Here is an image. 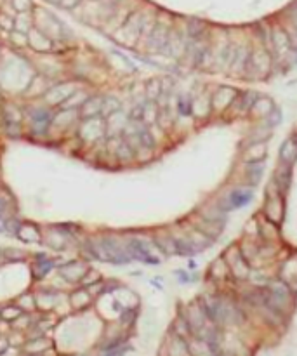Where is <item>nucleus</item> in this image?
Returning a JSON list of instances; mask_svg holds the SVG:
<instances>
[{"label": "nucleus", "instance_id": "38", "mask_svg": "<svg viewBox=\"0 0 297 356\" xmlns=\"http://www.w3.org/2000/svg\"><path fill=\"white\" fill-rule=\"evenodd\" d=\"M50 261H38L37 264H35V268H40V271H35V275L38 276V278H42V276L47 275V271L50 269Z\"/></svg>", "mask_w": 297, "mask_h": 356}, {"label": "nucleus", "instance_id": "39", "mask_svg": "<svg viewBox=\"0 0 297 356\" xmlns=\"http://www.w3.org/2000/svg\"><path fill=\"white\" fill-rule=\"evenodd\" d=\"M19 308L21 309H33L35 308V301H33V297L31 295H23V297L19 299Z\"/></svg>", "mask_w": 297, "mask_h": 356}, {"label": "nucleus", "instance_id": "9", "mask_svg": "<svg viewBox=\"0 0 297 356\" xmlns=\"http://www.w3.org/2000/svg\"><path fill=\"white\" fill-rule=\"evenodd\" d=\"M169 35H171V31L167 30L165 26H162L160 23H156L155 26L151 28V31H149L146 37V47H148L149 50H155V52H162V49L165 47V44H167L169 40Z\"/></svg>", "mask_w": 297, "mask_h": 356}, {"label": "nucleus", "instance_id": "5", "mask_svg": "<svg viewBox=\"0 0 297 356\" xmlns=\"http://www.w3.org/2000/svg\"><path fill=\"white\" fill-rule=\"evenodd\" d=\"M271 54H273V59H278V61H287V58L294 54L289 31L285 28L271 30Z\"/></svg>", "mask_w": 297, "mask_h": 356}, {"label": "nucleus", "instance_id": "22", "mask_svg": "<svg viewBox=\"0 0 297 356\" xmlns=\"http://www.w3.org/2000/svg\"><path fill=\"white\" fill-rule=\"evenodd\" d=\"M212 110V103H210L209 96H198L195 97V101L191 103V113H195L200 119H205Z\"/></svg>", "mask_w": 297, "mask_h": 356}, {"label": "nucleus", "instance_id": "30", "mask_svg": "<svg viewBox=\"0 0 297 356\" xmlns=\"http://www.w3.org/2000/svg\"><path fill=\"white\" fill-rule=\"evenodd\" d=\"M203 31H205V24H203L202 21H198V20L190 21V24H188V37H190L191 40H200Z\"/></svg>", "mask_w": 297, "mask_h": 356}, {"label": "nucleus", "instance_id": "33", "mask_svg": "<svg viewBox=\"0 0 297 356\" xmlns=\"http://www.w3.org/2000/svg\"><path fill=\"white\" fill-rule=\"evenodd\" d=\"M282 120H283L282 110H280L278 106H274V108H273V111H271L270 115H268V119L264 120V122H266L268 125L271 127V129H274V127H276V125H280V123H282Z\"/></svg>", "mask_w": 297, "mask_h": 356}, {"label": "nucleus", "instance_id": "18", "mask_svg": "<svg viewBox=\"0 0 297 356\" xmlns=\"http://www.w3.org/2000/svg\"><path fill=\"white\" fill-rule=\"evenodd\" d=\"M264 174V160L259 162H245V177L248 186H257Z\"/></svg>", "mask_w": 297, "mask_h": 356}, {"label": "nucleus", "instance_id": "15", "mask_svg": "<svg viewBox=\"0 0 297 356\" xmlns=\"http://www.w3.org/2000/svg\"><path fill=\"white\" fill-rule=\"evenodd\" d=\"M87 266H85V262H82V261H72V262H68V264H65L61 268V276L65 280H68V282H82V278L85 276V273H87Z\"/></svg>", "mask_w": 297, "mask_h": 356}, {"label": "nucleus", "instance_id": "42", "mask_svg": "<svg viewBox=\"0 0 297 356\" xmlns=\"http://www.w3.org/2000/svg\"><path fill=\"white\" fill-rule=\"evenodd\" d=\"M25 254L23 252H19V250H4V257L5 259H9V261H12V259H21Z\"/></svg>", "mask_w": 297, "mask_h": 356}, {"label": "nucleus", "instance_id": "4", "mask_svg": "<svg viewBox=\"0 0 297 356\" xmlns=\"http://www.w3.org/2000/svg\"><path fill=\"white\" fill-rule=\"evenodd\" d=\"M254 198V191H252V186H240V188H233L224 198L219 202L217 207L224 212L235 211V209H242L245 207L247 203L252 202Z\"/></svg>", "mask_w": 297, "mask_h": 356}, {"label": "nucleus", "instance_id": "44", "mask_svg": "<svg viewBox=\"0 0 297 356\" xmlns=\"http://www.w3.org/2000/svg\"><path fill=\"white\" fill-rule=\"evenodd\" d=\"M104 356H122V349H110L104 353Z\"/></svg>", "mask_w": 297, "mask_h": 356}, {"label": "nucleus", "instance_id": "20", "mask_svg": "<svg viewBox=\"0 0 297 356\" xmlns=\"http://www.w3.org/2000/svg\"><path fill=\"white\" fill-rule=\"evenodd\" d=\"M103 99L104 97L89 96L87 101L80 106V115L84 117V119H94V117L101 115V110H103Z\"/></svg>", "mask_w": 297, "mask_h": 356}, {"label": "nucleus", "instance_id": "32", "mask_svg": "<svg viewBox=\"0 0 297 356\" xmlns=\"http://www.w3.org/2000/svg\"><path fill=\"white\" fill-rule=\"evenodd\" d=\"M5 122L7 123H19L21 122V111L16 106H5L4 108Z\"/></svg>", "mask_w": 297, "mask_h": 356}, {"label": "nucleus", "instance_id": "21", "mask_svg": "<svg viewBox=\"0 0 297 356\" xmlns=\"http://www.w3.org/2000/svg\"><path fill=\"white\" fill-rule=\"evenodd\" d=\"M266 142H250V146L245 149L244 158L245 162H259L266 158Z\"/></svg>", "mask_w": 297, "mask_h": 356}, {"label": "nucleus", "instance_id": "46", "mask_svg": "<svg viewBox=\"0 0 297 356\" xmlns=\"http://www.w3.org/2000/svg\"><path fill=\"white\" fill-rule=\"evenodd\" d=\"M4 212H5V202L0 200V214H4Z\"/></svg>", "mask_w": 297, "mask_h": 356}, {"label": "nucleus", "instance_id": "47", "mask_svg": "<svg viewBox=\"0 0 297 356\" xmlns=\"http://www.w3.org/2000/svg\"><path fill=\"white\" fill-rule=\"evenodd\" d=\"M2 256H4V252H2V250H0V257H2Z\"/></svg>", "mask_w": 297, "mask_h": 356}, {"label": "nucleus", "instance_id": "8", "mask_svg": "<svg viewBox=\"0 0 297 356\" xmlns=\"http://www.w3.org/2000/svg\"><path fill=\"white\" fill-rule=\"evenodd\" d=\"M238 92L233 87H219L210 97V103H212V110L214 111H224L228 110L233 104V101L236 99Z\"/></svg>", "mask_w": 297, "mask_h": 356}, {"label": "nucleus", "instance_id": "27", "mask_svg": "<svg viewBox=\"0 0 297 356\" xmlns=\"http://www.w3.org/2000/svg\"><path fill=\"white\" fill-rule=\"evenodd\" d=\"M188 351H190V348H188L186 342H184V337L175 335L171 341V346H169V356H188Z\"/></svg>", "mask_w": 297, "mask_h": 356}, {"label": "nucleus", "instance_id": "45", "mask_svg": "<svg viewBox=\"0 0 297 356\" xmlns=\"http://www.w3.org/2000/svg\"><path fill=\"white\" fill-rule=\"evenodd\" d=\"M5 349H7V341H5V339H0V355H2Z\"/></svg>", "mask_w": 297, "mask_h": 356}, {"label": "nucleus", "instance_id": "1", "mask_svg": "<svg viewBox=\"0 0 297 356\" xmlns=\"http://www.w3.org/2000/svg\"><path fill=\"white\" fill-rule=\"evenodd\" d=\"M271 66H273V54L268 50V47L261 46L250 50L247 68H245L244 77H250L255 80H263L270 75Z\"/></svg>", "mask_w": 297, "mask_h": 356}, {"label": "nucleus", "instance_id": "34", "mask_svg": "<svg viewBox=\"0 0 297 356\" xmlns=\"http://www.w3.org/2000/svg\"><path fill=\"white\" fill-rule=\"evenodd\" d=\"M11 40L16 44V46H19V47L28 46V35L23 33V31H18V30L11 31Z\"/></svg>", "mask_w": 297, "mask_h": 356}, {"label": "nucleus", "instance_id": "26", "mask_svg": "<svg viewBox=\"0 0 297 356\" xmlns=\"http://www.w3.org/2000/svg\"><path fill=\"white\" fill-rule=\"evenodd\" d=\"M87 97L89 96L84 91H75L72 96L61 104V108H65V110H80V106L87 101Z\"/></svg>", "mask_w": 297, "mask_h": 356}, {"label": "nucleus", "instance_id": "17", "mask_svg": "<svg viewBox=\"0 0 297 356\" xmlns=\"http://www.w3.org/2000/svg\"><path fill=\"white\" fill-rule=\"evenodd\" d=\"M278 158H280V162H283V164H289V165L296 164V160H297V134L290 136L289 139H285V141L282 142L280 151H278Z\"/></svg>", "mask_w": 297, "mask_h": 356}, {"label": "nucleus", "instance_id": "14", "mask_svg": "<svg viewBox=\"0 0 297 356\" xmlns=\"http://www.w3.org/2000/svg\"><path fill=\"white\" fill-rule=\"evenodd\" d=\"M28 46L33 50H37V52H47V50L52 49L50 39L46 33H42V31L38 30V28H31L28 31Z\"/></svg>", "mask_w": 297, "mask_h": 356}, {"label": "nucleus", "instance_id": "16", "mask_svg": "<svg viewBox=\"0 0 297 356\" xmlns=\"http://www.w3.org/2000/svg\"><path fill=\"white\" fill-rule=\"evenodd\" d=\"M273 108H274V103H273V99H271V97L259 96L257 99H255V103L252 104L250 113H248V115H250L252 119L266 120L268 115H270L271 111H273Z\"/></svg>", "mask_w": 297, "mask_h": 356}, {"label": "nucleus", "instance_id": "11", "mask_svg": "<svg viewBox=\"0 0 297 356\" xmlns=\"http://www.w3.org/2000/svg\"><path fill=\"white\" fill-rule=\"evenodd\" d=\"M30 120H31V129L37 134H46L50 122H52L49 110H46V108H33L30 111Z\"/></svg>", "mask_w": 297, "mask_h": 356}, {"label": "nucleus", "instance_id": "13", "mask_svg": "<svg viewBox=\"0 0 297 356\" xmlns=\"http://www.w3.org/2000/svg\"><path fill=\"white\" fill-rule=\"evenodd\" d=\"M273 183L276 184V188L285 195L287 190H289V186H290V183H292V165L280 162L278 167L274 168Z\"/></svg>", "mask_w": 297, "mask_h": 356}, {"label": "nucleus", "instance_id": "28", "mask_svg": "<svg viewBox=\"0 0 297 356\" xmlns=\"http://www.w3.org/2000/svg\"><path fill=\"white\" fill-rule=\"evenodd\" d=\"M70 301H72V306L75 308V309H82V308H87L89 303H91V292L84 290V288H80V290L73 292L72 297H70Z\"/></svg>", "mask_w": 297, "mask_h": 356}, {"label": "nucleus", "instance_id": "40", "mask_svg": "<svg viewBox=\"0 0 297 356\" xmlns=\"http://www.w3.org/2000/svg\"><path fill=\"white\" fill-rule=\"evenodd\" d=\"M99 282V273L96 271H87L85 273V276L82 278V284L84 285H94Z\"/></svg>", "mask_w": 297, "mask_h": 356}, {"label": "nucleus", "instance_id": "2", "mask_svg": "<svg viewBox=\"0 0 297 356\" xmlns=\"http://www.w3.org/2000/svg\"><path fill=\"white\" fill-rule=\"evenodd\" d=\"M263 215L268 221L274 224H282L285 217V202H283V193L276 188V184L271 181L266 191V202L263 207Z\"/></svg>", "mask_w": 297, "mask_h": 356}, {"label": "nucleus", "instance_id": "29", "mask_svg": "<svg viewBox=\"0 0 297 356\" xmlns=\"http://www.w3.org/2000/svg\"><path fill=\"white\" fill-rule=\"evenodd\" d=\"M122 110V104H120V101L117 99V97H104L103 99V110H101V115L103 117H110L111 113H115V111Z\"/></svg>", "mask_w": 297, "mask_h": 356}, {"label": "nucleus", "instance_id": "41", "mask_svg": "<svg viewBox=\"0 0 297 356\" xmlns=\"http://www.w3.org/2000/svg\"><path fill=\"white\" fill-rule=\"evenodd\" d=\"M0 28L11 31L12 28H14V20L9 18V16H5V14H0Z\"/></svg>", "mask_w": 297, "mask_h": 356}, {"label": "nucleus", "instance_id": "23", "mask_svg": "<svg viewBox=\"0 0 297 356\" xmlns=\"http://www.w3.org/2000/svg\"><path fill=\"white\" fill-rule=\"evenodd\" d=\"M209 275H210V278L221 282V280L228 278V275H231V273H229V268H228V264H226V261L221 257V259H216L212 264H210Z\"/></svg>", "mask_w": 297, "mask_h": 356}, {"label": "nucleus", "instance_id": "12", "mask_svg": "<svg viewBox=\"0 0 297 356\" xmlns=\"http://www.w3.org/2000/svg\"><path fill=\"white\" fill-rule=\"evenodd\" d=\"M73 92H75V87H73L72 84H59L46 92V101L50 104V106H56V104L61 106V104L72 96Z\"/></svg>", "mask_w": 297, "mask_h": 356}, {"label": "nucleus", "instance_id": "35", "mask_svg": "<svg viewBox=\"0 0 297 356\" xmlns=\"http://www.w3.org/2000/svg\"><path fill=\"white\" fill-rule=\"evenodd\" d=\"M177 111L181 115H190L191 113V101L186 96H179V99H177Z\"/></svg>", "mask_w": 297, "mask_h": 356}, {"label": "nucleus", "instance_id": "37", "mask_svg": "<svg viewBox=\"0 0 297 356\" xmlns=\"http://www.w3.org/2000/svg\"><path fill=\"white\" fill-rule=\"evenodd\" d=\"M47 346H49V344H47L44 339H37V341L30 342V344L26 346V349H28V351H31V353H37V351H44Z\"/></svg>", "mask_w": 297, "mask_h": 356}, {"label": "nucleus", "instance_id": "6", "mask_svg": "<svg viewBox=\"0 0 297 356\" xmlns=\"http://www.w3.org/2000/svg\"><path fill=\"white\" fill-rule=\"evenodd\" d=\"M127 249H129L132 259L136 257V259L145 261V262H148V264H160V259L153 256L151 249L146 247V243H145L143 238H130L129 243H127Z\"/></svg>", "mask_w": 297, "mask_h": 356}, {"label": "nucleus", "instance_id": "24", "mask_svg": "<svg viewBox=\"0 0 297 356\" xmlns=\"http://www.w3.org/2000/svg\"><path fill=\"white\" fill-rule=\"evenodd\" d=\"M145 94H146V99H148V101H156V103H158V99L164 96L162 80H158V78H151V80L146 82Z\"/></svg>", "mask_w": 297, "mask_h": 356}, {"label": "nucleus", "instance_id": "7", "mask_svg": "<svg viewBox=\"0 0 297 356\" xmlns=\"http://www.w3.org/2000/svg\"><path fill=\"white\" fill-rule=\"evenodd\" d=\"M106 134L108 138H122L124 132H125L127 125H129L130 119L124 113L122 110L115 111L110 117H106Z\"/></svg>", "mask_w": 297, "mask_h": 356}, {"label": "nucleus", "instance_id": "36", "mask_svg": "<svg viewBox=\"0 0 297 356\" xmlns=\"http://www.w3.org/2000/svg\"><path fill=\"white\" fill-rule=\"evenodd\" d=\"M12 7L18 12H30L33 4H31V0H12Z\"/></svg>", "mask_w": 297, "mask_h": 356}, {"label": "nucleus", "instance_id": "10", "mask_svg": "<svg viewBox=\"0 0 297 356\" xmlns=\"http://www.w3.org/2000/svg\"><path fill=\"white\" fill-rule=\"evenodd\" d=\"M106 134V123H103L98 117L94 119H85V122L80 127V136L87 141H96L98 138Z\"/></svg>", "mask_w": 297, "mask_h": 356}, {"label": "nucleus", "instance_id": "25", "mask_svg": "<svg viewBox=\"0 0 297 356\" xmlns=\"http://www.w3.org/2000/svg\"><path fill=\"white\" fill-rule=\"evenodd\" d=\"M18 237L21 238L23 241H28V243H33V241L42 240V237H40V233H38L37 226H33V224H23V226H19Z\"/></svg>", "mask_w": 297, "mask_h": 356}, {"label": "nucleus", "instance_id": "31", "mask_svg": "<svg viewBox=\"0 0 297 356\" xmlns=\"http://www.w3.org/2000/svg\"><path fill=\"white\" fill-rule=\"evenodd\" d=\"M21 313H23V309L19 306H7L4 309H0V318L5 322H16L18 318H21Z\"/></svg>", "mask_w": 297, "mask_h": 356}, {"label": "nucleus", "instance_id": "43", "mask_svg": "<svg viewBox=\"0 0 297 356\" xmlns=\"http://www.w3.org/2000/svg\"><path fill=\"white\" fill-rule=\"evenodd\" d=\"M78 2H80V0H59V5L65 9H73Z\"/></svg>", "mask_w": 297, "mask_h": 356}, {"label": "nucleus", "instance_id": "3", "mask_svg": "<svg viewBox=\"0 0 297 356\" xmlns=\"http://www.w3.org/2000/svg\"><path fill=\"white\" fill-rule=\"evenodd\" d=\"M223 259L226 261V264L229 268V273H231L233 278L236 280H248L250 278V264H248V261L244 257L242 254L240 247H228L223 254Z\"/></svg>", "mask_w": 297, "mask_h": 356}, {"label": "nucleus", "instance_id": "19", "mask_svg": "<svg viewBox=\"0 0 297 356\" xmlns=\"http://www.w3.org/2000/svg\"><path fill=\"white\" fill-rule=\"evenodd\" d=\"M153 241H155V245L165 254V256H174V254H179L177 252V243H175V238L169 233H156L153 237Z\"/></svg>", "mask_w": 297, "mask_h": 356}]
</instances>
